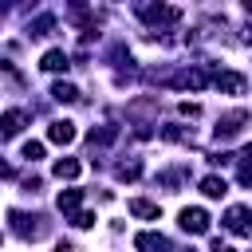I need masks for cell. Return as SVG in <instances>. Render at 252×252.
<instances>
[{"instance_id": "603a6c76", "label": "cell", "mask_w": 252, "mask_h": 252, "mask_svg": "<svg viewBox=\"0 0 252 252\" xmlns=\"http://www.w3.org/2000/svg\"><path fill=\"white\" fill-rule=\"evenodd\" d=\"M236 177H240V185H252V165L240 161V173H236Z\"/></svg>"}, {"instance_id": "7c38bea8", "label": "cell", "mask_w": 252, "mask_h": 252, "mask_svg": "<svg viewBox=\"0 0 252 252\" xmlns=\"http://www.w3.org/2000/svg\"><path fill=\"white\" fill-rule=\"evenodd\" d=\"M130 213L142 217V220H158V217H161V209H158L154 201H146V197H134V201H130Z\"/></svg>"}, {"instance_id": "4fadbf2b", "label": "cell", "mask_w": 252, "mask_h": 252, "mask_svg": "<svg viewBox=\"0 0 252 252\" xmlns=\"http://www.w3.org/2000/svg\"><path fill=\"white\" fill-rule=\"evenodd\" d=\"M24 122H28V114H24V110H8V114H4V122H0V126H4V138H16V134L24 130Z\"/></svg>"}, {"instance_id": "d4e9b609", "label": "cell", "mask_w": 252, "mask_h": 252, "mask_svg": "<svg viewBox=\"0 0 252 252\" xmlns=\"http://www.w3.org/2000/svg\"><path fill=\"white\" fill-rule=\"evenodd\" d=\"M244 43H252V20H248V28H244V35H240Z\"/></svg>"}, {"instance_id": "9a60e30c", "label": "cell", "mask_w": 252, "mask_h": 252, "mask_svg": "<svg viewBox=\"0 0 252 252\" xmlns=\"http://www.w3.org/2000/svg\"><path fill=\"white\" fill-rule=\"evenodd\" d=\"M79 169H83V165H79L75 158H59V161H55V177H59V181H75Z\"/></svg>"}, {"instance_id": "7402d4cb", "label": "cell", "mask_w": 252, "mask_h": 252, "mask_svg": "<svg viewBox=\"0 0 252 252\" xmlns=\"http://www.w3.org/2000/svg\"><path fill=\"white\" fill-rule=\"evenodd\" d=\"M177 110H181V114H185V118H197V114H201V106H197V102H181V106H177Z\"/></svg>"}, {"instance_id": "3957f363", "label": "cell", "mask_w": 252, "mask_h": 252, "mask_svg": "<svg viewBox=\"0 0 252 252\" xmlns=\"http://www.w3.org/2000/svg\"><path fill=\"white\" fill-rule=\"evenodd\" d=\"M248 122V110L244 106H236V110H228V114H220L217 118V138H232V134H240V126Z\"/></svg>"}, {"instance_id": "d6986e66", "label": "cell", "mask_w": 252, "mask_h": 252, "mask_svg": "<svg viewBox=\"0 0 252 252\" xmlns=\"http://www.w3.org/2000/svg\"><path fill=\"white\" fill-rule=\"evenodd\" d=\"M51 28H55V20H51V16H39V20L28 24V35H47Z\"/></svg>"}, {"instance_id": "e0dca14e", "label": "cell", "mask_w": 252, "mask_h": 252, "mask_svg": "<svg viewBox=\"0 0 252 252\" xmlns=\"http://www.w3.org/2000/svg\"><path fill=\"white\" fill-rule=\"evenodd\" d=\"M118 138V126H102V130H91V146H110Z\"/></svg>"}, {"instance_id": "ffe728a7", "label": "cell", "mask_w": 252, "mask_h": 252, "mask_svg": "<svg viewBox=\"0 0 252 252\" xmlns=\"http://www.w3.org/2000/svg\"><path fill=\"white\" fill-rule=\"evenodd\" d=\"M20 154H24L28 161H39V158H43V142H24V150H20Z\"/></svg>"}, {"instance_id": "5bb4252c", "label": "cell", "mask_w": 252, "mask_h": 252, "mask_svg": "<svg viewBox=\"0 0 252 252\" xmlns=\"http://www.w3.org/2000/svg\"><path fill=\"white\" fill-rule=\"evenodd\" d=\"M201 193L217 201V197H224V193H228V185H224V177H217V173H209V177H201Z\"/></svg>"}, {"instance_id": "8fae6325", "label": "cell", "mask_w": 252, "mask_h": 252, "mask_svg": "<svg viewBox=\"0 0 252 252\" xmlns=\"http://www.w3.org/2000/svg\"><path fill=\"white\" fill-rule=\"evenodd\" d=\"M39 67H43V71H51V75H59V71H67V67H71V59H67V51H59V47H51V51H43V59H39Z\"/></svg>"}, {"instance_id": "484cf974", "label": "cell", "mask_w": 252, "mask_h": 252, "mask_svg": "<svg viewBox=\"0 0 252 252\" xmlns=\"http://www.w3.org/2000/svg\"><path fill=\"white\" fill-rule=\"evenodd\" d=\"M189 252H193V248H189Z\"/></svg>"}, {"instance_id": "52a82bcc", "label": "cell", "mask_w": 252, "mask_h": 252, "mask_svg": "<svg viewBox=\"0 0 252 252\" xmlns=\"http://www.w3.org/2000/svg\"><path fill=\"white\" fill-rule=\"evenodd\" d=\"M213 83H217V91H220V94H244V87H248V79H244V75H236V71H220Z\"/></svg>"}, {"instance_id": "30bf717a", "label": "cell", "mask_w": 252, "mask_h": 252, "mask_svg": "<svg viewBox=\"0 0 252 252\" xmlns=\"http://www.w3.org/2000/svg\"><path fill=\"white\" fill-rule=\"evenodd\" d=\"M134 248H138V252H165L169 240H165L161 232H138V236H134Z\"/></svg>"}, {"instance_id": "ba28073f", "label": "cell", "mask_w": 252, "mask_h": 252, "mask_svg": "<svg viewBox=\"0 0 252 252\" xmlns=\"http://www.w3.org/2000/svg\"><path fill=\"white\" fill-rule=\"evenodd\" d=\"M47 138H51L55 146H67V142H75V122H67V118H55V122L47 126Z\"/></svg>"}, {"instance_id": "cb8c5ba5", "label": "cell", "mask_w": 252, "mask_h": 252, "mask_svg": "<svg viewBox=\"0 0 252 252\" xmlns=\"http://www.w3.org/2000/svg\"><path fill=\"white\" fill-rule=\"evenodd\" d=\"M213 252H232V248H228L224 240H213Z\"/></svg>"}, {"instance_id": "6da1fadb", "label": "cell", "mask_w": 252, "mask_h": 252, "mask_svg": "<svg viewBox=\"0 0 252 252\" xmlns=\"http://www.w3.org/2000/svg\"><path fill=\"white\" fill-rule=\"evenodd\" d=\"M8 228H12L16 236H24V240H39V236L47 232L43 217H24V213H16V209H8Z\"/></svg>"}, {"instance_id": "5b68a950", "label": "cell", "mask_w": 252, "mask_h": 252, "mask_svg": "<svg viewBox=\"0 0 252 252\" xmlns=\"http://www.w3.org/2000/svg\"><path fill=\"white\" fill-rule=\"evenodd\" d=\"M169 83H173V87H181V91H201V87L209 83V75H205L201 67H189V71H177Z\"/></svg>"}, {"instance_id": "8992f818", "label": "cell", "mask_w": 252, "mask_h": 252, "mask_svg": "<svg viewBox=\"0 0 252 252\" xmlns=\"http://www.w3.org/2000/svg\"><path fill=\"white\" fill-rule=\"evenodd\" d=\"M181 228H185V232H209V213L197 209V205L181 209Z\"/></svg>"}, {"instance_id": "9c48e42d", "label": "cell", "mask_w": 252, "mask_h": 252, "mask_svg": "<svg viewBox=\"0 0 252 252\" xmlns=\"http://www.w3.org/2000/svg\"><path fill=\"white\" fill-rule=\"evenodd\" d=\"M55 205H59V213H63V217H71V220H75V217H79V205H83V189H63Z\"/></svg>"}, {"instance_id": "44dd1931", "label": "cell", "mask_w": 252, "mask_h": 252, "mask_svg": "<svg viewBox=\"0 0 252 252\" xmlns=\"http://www.w3.org/2000/svg\"><path fill=\"white\" fill-rule=\"evenodd\" d=\"M71 224H75V228H91V224H94V213H79Z\"/></svg>"}, {"instance_id": "ac0fdd59", "label": "cell", "mask_w": 252, "mask_h": 252, "mask_svg": "<svg viewBox=\"0 0 252 252\" xmlns=\"http://www.w3.org/2000/svg\"><path fill=\"white\" fill-rule=\"evenodd\" d=\"M118 177H122V181H134V177H142V161H138V158L122 161V165H118Z\"/></svg>"}, {"instance_id": "2e32d148", "label": "cell", "mask_w": 252, "mask_h": 252, "mask_svg": "<svg viewBox=\"0 0 252 252\" xmlns=\"http://www.w3.org/2000/svg\"><path fill=\"white\" fill-rule=\"evenodd\" d=\"M51 98H55V102H75V98H79V91H75L71 83H63V79H59V83L51 87Z\"/></svg>"}, {"instance_id": "7a4b0ae2", "label": "cell", "mask_w": 252, "mask_h": 252, "mask_svg": "<svg viewBox=\"0 0 252 252\" xmlns=\"http://www.w3.org/2000/svg\"><path fill=\"white\" fill-rule=\"evenodd\" d=\"M224 228H228L232 236H252V209L232 205V209L224 213Z\"/></svg>"}, {"instance_id": "277c9868", "label": "cell", "mask_w": 252, "mask_h": 252, "mask_svg": "<svg viewBox=\"0 0 252 252\" xmlns=\"http://www.w3.org/2000/svg\"><path fill=\"white\" fill-rule=\"evenodd\" d=\"M138 12H142L146 24H173V20H181V12L169 8V4H158V8H154V4H142Z\"/></svg>"}]
</instances>
